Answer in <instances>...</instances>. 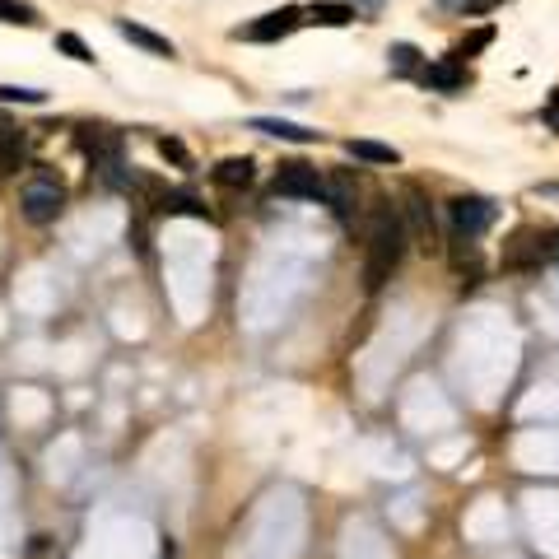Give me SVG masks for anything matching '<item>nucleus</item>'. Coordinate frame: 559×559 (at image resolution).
<instances>
[{
    "label": "nucleus",
    "mask_w": 559,
    "mask_h": 559,
    "mask_svg": "<svg viewBox=\"0 0 559 559\" xmlns=\"http://www.w3.org/2000/svg\"><path fill=\"white\" fill-rule=\"evenodd\" d=\"M327 205L336 210V219L350 224V215H355V182L350 178H327Z\"/></svg>",
    "instance_id": "obj_17"
},
{
    "label": "nucleus",
    "mask_w": 559,
    "mask_h": 559,
    "mask_svg": "<svg viewBox=\"0 0 559 559\" xmlns=\"http://www.w3.org/2000/svg\"><path fill=\"white\" fill-rule=\"evenodd\" d=\"M24 219L28 224H52L56 215H61V210H66V191H61V182L56 178H47V173H42L38 182H28L24 187Z\"/></svg>",
    "instance_id": "obj_5"
},
{
    "label": "nucleus",
    "mask_w": 559,
    "mask_h": 559,
    "mask_svg": "<svg viewBox=\"0 0 559 559\" xmlns=\"http://www.w3.org/2000/svg\"><path fill=\"white\" fill-rule=\"evenodd\" d=\"M494 201H485V196H452L448 201V219H452V233L457 238H480V233L494 224Z\"/></svg>",
    "instance_id": "obj_4"
},
{
    "label": "nucleus",
    "mask_w": 559,
    "mask_h": 559,
    "mask_svg": "<svg viewBox=\"0 0 559 559\" xmlns=\"http://www.w3.org/2000/svg\"><path fill=\"white\" fill-rule=\"evenodd\" d=\"M56 47H61V52L70 56V61H84V66L94 61V52L84 47V38H80V33H56Z\"/></svg>",
    "instance_id": "obj_21"
},
{
    "label": "nucleus",
    "mask_w": 559,
    "mask_h": 559,
    "mask_svg": "<svg viewBox=\"0 0 559 559\" xmlns=\"http://www.w3.org/2000/svg\"><path fill=\"white\" fill-rule=\"evenodd\" d=\"M271 191L275 196H289V201H327V178L313 164H280Z\"/></svg>",
    "instance_id": "obj_2"
},
{
    "label": "nucleus",
    "mask_w": 559,
    "mask_h": 559,
    "mask_svg": "<svg viewBox=\"0 0 559 559\" xmlns=\"http://www.w3.org/2000/svg\"><path fill=\"white\" fill-rule=\"evenodd\" d=\"M19 164H24V131H19L10 117H0V168L14 173Z\"/></svg>",
    "instance_id": "obj_14"
},
{
    "label": "nucleus",
    "mask_w": 559,
    "mask_h": 559,
    "mask_svg": "<svg viewBox=\"0 0 559 559\" xmlns=\"http://www.w3.org/2000/svg\"><path fill=\"white\" fill-rule=\"evenodd\" d=\"M0 24H24V28H38L42 14L28 5V0H0Z\"/></svg>",
    "instance_id": "obj_18"
},
{
    "label": "nucleus",
    "mask_w": 559,
    "mask_h": 559,
    "mask_svg": "<svg viewBox=\"0 0 559 559\" xmlns=\"http://www.w3.org/2000/svg\"><path fill=\"white\" fill-rule=\"evenodd\" d=\"M117 33H122L126 42H136V47H145L150 56H178V47L168 38H159L154 28H145V24H136V19H117Z\"/></svg>",
    "instance_id": "obj_11"
},
{
    "label": "nucleus",
    "mask_w": 559,
    "mask_h": 559,
    "mask_svg": "<svg viewBox=\"0 0 559 559\" xmlns=\"http://www.w3.org/2000/svg\"><path fill=\"white\" fill-rule=\"evenodd\" d=\"M387 66H392L396 75H415V66H420V52H415L410 42H396L392 52H387Z\"/></svg>",
    "instance_id": "obj_20"
},
{
    "label": "nucleus",
    "mask_w": 559,
    "mask_h": 559,
    "mask_svg": "<svg viewBox=\"0 0 559 559\" xmlns=\"http://www.w3.org/2000/svg\"><path fill=\"white\" fill-rule=\"evenodd\" d=\"M308 24H317V28H345V24H355V10L345 5V0H313L308 5Z\"/></svg>",
    "instance_id": "obj_13"
},
{
    "label": "nucleus",
    "mask_w": 559,
    "mask_h": 559,
    "mask_svg": "<svg viewBox=\"0 0 559 559\" xmlns=\"http://www.w3.org/2000/svg\"><path fill=\"white\" fill-rule=\"evenodd\" d=\"M452 266H457L462 275H471V280L480 275V252H476L471 238H452Z\"/></svg>",
    "instance_id": "obj_19"
},
{
    "label": "nucleus",
    "mask_w": 559,
    "mask_h": 559,
    "mask_svg": "<svg viewBox=\"0 0 559 559\" xmlns=\"http://www.w3.org/2000/svg\"><path fill=\"white\" fill-rule=\"evenodd\" d=\"M252 131L275 136V140H294V145H313V140H322V131H308V126L285 122V117H252Z\"/></svg>",
    "instance_id": "obj_10"
},
{
    "label": "nucleus",
    "mask_w": 559,
    "mask_h": 559,
    "mask_svg": "<svg viewBox=\"0 0 559 559\" xmlns=\"http://www.w3.org/2000/svg\"><path fill=\"white\" fill-rule=\"evenodd\" d=\"M159 215H191V219H210V210H205L201 201H196V196H191V191H164V196H159Z\"/></svg>",
    "instance_id": "obj_15"
},
{
    "label": "nucleus",
    "mask_w": 559,
    "mask_h": 559,
    "mask_svg": "<svg viewBox=\"0 0 559 559\" xmlns=\"http://www.w3.org/2000/svg\"><path fill=\"white\" fill-rule=\"evenodd\" d=\"M555 252V238H546L541 229H518L504 243V266H541Z\"/></svg>",
    "instance_id": "obj_7"
},
{
    "label": "nucleus",
    "mask_w": 559,
    "mask_h": 559,
    "mask_svg": "<svg viewBox=\"0 0 559 559\" xmlns=\"http://www.w3.org/2000/svg\"><path fill=\"white\" fill-rule=\"evenodd\" d=\"M154 145H159V154H164L168 164L191 168V154H187V145H182V140H173V136H159V140H154Z\"/></svg>",
    "instance_id": "obj_22"
},
{
    "label": "nucleus",
    "mask_w": 559,
    "mask_h": 559,
    "mask_svg": "<svg viewBox=\"0 0 559 559\" xmlns=\"http://www.w3.org/2000/svg\"><path fill=\"white\" fill-rule=\"evenodd\" d=\"M299 24H308V14H303L299 5H280V10L261 14L257 24L233 28V38H247V42H280V38H289V33H294Z\"/></svg>",
    "instance_id": "obj_6"
},
{
    "label": "nucleus",
    "mask_w": 559,
    "mask_h": 559,
    "mask_svg": "<svg viewBox=\"0 0 559 559\" xmlns=\"http://www.w3.org/2000/svg\"><path fill=\"white\" fill-rule=\"evenodd\" d=\"M420 80L429 84V89H443V94H457L471 75H466V61H457V56H448V61H438V66H424Z\"/></svg>",
    "instance_id": "obj_9"
},
{
    "label": "nucleus",
    "mask_w": 559,
    "mask_h": 559,
    "mask_svg": "<svg viewBox=\"0 0 559 559\" xmlns=\"http://www.w3.org/2000/svg\"><path fill=\"white\" fill-rule=\"evenodd\" d=\"M42 89H19V84H0V103H42Z\"/></svg>",
    "instance_id": "obj_24"
},
{
    "label": "nucleus",
    "mask_w": 559,
    "mask_h": 559,
    "mask_svg": "<svg viewBox=\"0 0 559 559\" xmlns=\"http://www.w3.org/2000/svg\"><path fill=\"white\" fill-rule=\"evenodd\" d=\"M490 42H494V28H476V33H471V38H466L452 56H457V61H466V56H476L480 47H490Z\"/></svg>",
    "instance_id": "obj_23"
},
{
    "label": "nucleus",
    "mask_w": 559,
    "mask_h": 559,
    "mask_svg": "<svg viewBox=\"0 0 559 559\" xmlns=\"http://www.w3.org/2000/svg\"><path fill=\"white\" fill-rule=\"evenodd\" d=\"M75 145H80L94 164H117V154H122V136L108 131V126H80V131H75Z\"/></svg>",
    "instance_id": "obj_8"
},
{
    "label": "nucleus",
    "mask_w": 559,
    "mask_h": 559,
    "mask_svg": "<svg viewBox=\"0 0 559 559\" xmlns=\"http://www.w3.org/2000/svg\"><path fill=\"white\" fill-rule=\"evenodd\" d=\"M406 219H401V205L382 201L373 205L369 215V243H364V285L369 289H382L387 280H392V271L401 266V257H406Z\"/></svg>",
    "instance_id": "obj_1"
},
{
    "label": "nucleus",
    "mask_w": 559,
    "mask_h": 559,
    "mask_svg": "<svg viewBox=\"0 0 559 559\" xmlns=\"http://www.w3.org/2000/svg\"><path fill=\"white\" fill-rule=\"evenodd\" d=\"M448 10H462V14H490L499 0H443Z\"/></svg>",
    "instance_id": "obj_25"
},
{
    "label": "nucleus",
    "mask_w": 559,
    "mask_h": 559,
    "mask_svg": "<svg viewBox=\"0 0 559 559\" xmlns=\"http://www.w3.org/2000/svg\"><path fill=\"white\" fill-rule=\"evenodd\" d=\"M401 201H406V205H401L406 233L424 247V252H434V247H438V224H434V205H429V196H424L420 187H406V191H401Z\"/></svg>",
    "instance_id": "obj_3"
},
{
    "label": "nucleus",
    "mask_w": 559,
    "mask_h": 559,
    "mask_svg": "<svg viewBox=\"0 0 559 559\" xmlns=\"http://www.w3.org/2000/svg\"><path fill=\"white\" fill-rule=\"evenodd\" d=\"M345 154H350V159H364V164H401V150L382 145V140H350Z\"/></svg>",
    "instance_id": "obj_16"
},
{
    "label": "nucleus",
    "mask_w": 559,
    "mask_h": 559,
    "mask_svg": "<svg viewBox=\"0 0 559 559\" xmlns=\"http://www.w3.org/2000/svg\"><path fill=\"white\" fill-rule=\"evenodd\" d=\"M555 257H559V233H555Z\"/></svg>",
    "instance_id": "obj_26"
},
{
    "label": "nucleus",
    "mask_w": 559,
    "mask_h": 559,
    "mask_svg": "<svg viewBox=\"0 0 559 559\" xmlns=\"http://www.w3.org/2000/svg\"><path fill=\"white\" fill-rule=\"evenodd\" d=\"M210 178L219 182V187H229V191H243V187H252V178H257V168H252V159H238V154H233V159H219L215 168H210Z\"/></svg>",
    "instance_id": "obj_12"
}]
</instances>
